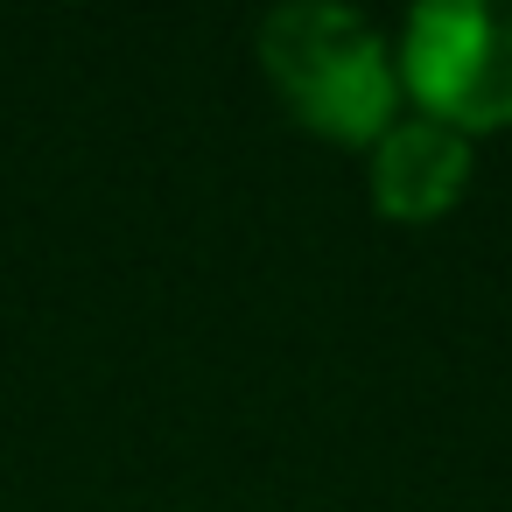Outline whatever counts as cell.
Returning a JSON list of instances; mask_svg holds the SVG:
<instances>
[{
    "mask_svg": "<svg viewBox=\"0 0 512 512\" xmlns=\"http://www.w3.org/2000/svg\"><path fill=\"white\" fill-rule=\"evenodd\" d=\"M260 71L281 106L323 141H379L400 120V71L386 36L330 0H295L260 22Z\"/></svg>",
    "mask_w": 512,
    "mask_h": 512,
    "instance_id": "6da1fadb",
    "label": "cell"
},
{
    "mask_svg": "<svg viewBox=\"0 0 512 512\" xmlns=\"http://www.w3.org/2000/svg\"><path fill=\"white\" fill-rule=\"evenodd\" d=\"M400 92L421 120L456 134L512 127V0H428L393 50Z\"/></svg>",
    "mask_w": 512,
    "mask_h": 512,
    "instance_id": "7a4b0ae2",
    "label": "cell"
},
{
    "mask_svg": "<svg viewBox=\"0 0 512 512\" xmlns=\"http://www.w3.org/2000/svg\"><path fill=\"white\" fill-rule=\"evenodd\" d=\"M470 190V134L400 113L379 141H372V204L400 225H428L442 218L456 197Z\"/></svg>",
    "mask_w": 512,
    "mask_h": 512,
    "instance_id": "3957f363",
    "label": "cell"
}]
</instances>
